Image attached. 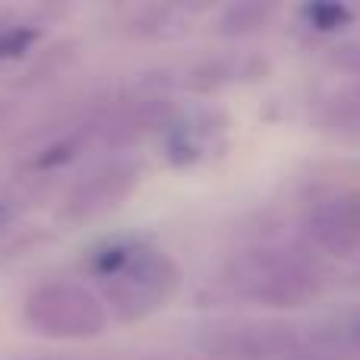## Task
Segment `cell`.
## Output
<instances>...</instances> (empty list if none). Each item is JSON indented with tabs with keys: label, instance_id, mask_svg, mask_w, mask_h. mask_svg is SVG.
I'll use <instances>...</instances> for the list:
<instances>
[{
	"label": "cell",
	"instance_id": "cell-1",
	"mask_svg": "<svg viewBox=\"0 0 360 360\" xmlns=\"http://www.w3.org/2000/svg\"><path fill=\"white\" fill-rule=\"evenodd\" d=\"M89 272L98 278L105 307L124 323H136L162 310L180 281L174 259L139 240L105 243L92 253Z\"/></svg>",
	"mask_w": 360,
	"mask_h": 360
},
{
	"label": "cell",
	"instance_id": "cell-4",
	"mask_svg": "<svg viewBox=\"0 0 360 360\" xmlns=\"http://www.w3.org/2000/svg\"><path fill=\"white\" fill-rule=\"evenodd\" d=\"M35 38H38V29H32L25 22L0 25V60H13V57L25 54Z\"/></svg>",
	"mask_w": 360,
	"mask_h": 360
},
{
	"label": "cell",
	"instance_id": "cell-5",
	"mask_svg": "<svg viewBox=\"0 0 360 360\" xmlns=\"http://www.w3.org/2000/svg\"><path fill=\"white\" fill-rule=\"evenodd\" d=\"M10 215H13V212L6 209V202H0V228H4V224L10 221Z\"/></svg>",
	"mask_w": 360,
	"mask_h": 360
},
{
	"label": "cell",
	"instance_id": "cell-2",
	"mask_svg": "<svg viewBox=\"0 0 360 360\" xmlns=\"http://www.w3.org/2000/svg\"><path fill=\"white\" fill-rule=\"evenodd\" d=\"M22 319L29 329L57 342H86L108 332V313L101 294L79 281H44L32 288L22 304Z\"/></svg>",
	"mask_w": 360,
	"mask_h": 360
},
{
	"label": "cell",
	"instance_id": "cell-3",
	"mask_svg": "<svg viewBox=\"0 0 360 360\" xmlns=\"http://www.w3.org/2000/svg\"><path fill=\"white\" fill-rule=\"evenodd\" d=\"M136 180H139V168L130 158L101 165V168L89 171V174L70 190L63 215L73 218V221H92V218L108 215V212L117 209V205L136 190Z\"/></svg>",
	"mask_w": 360,
	"mask_h": 360
}]
</instances>
